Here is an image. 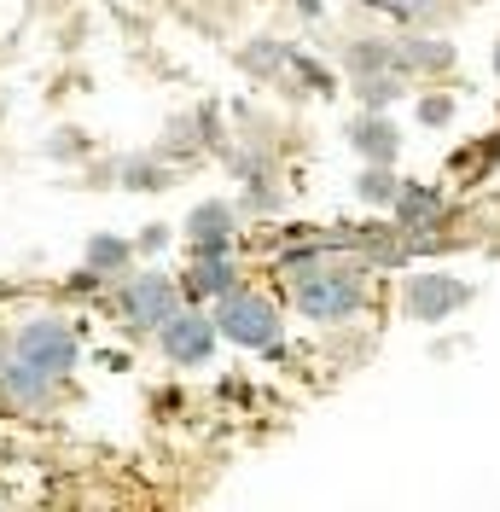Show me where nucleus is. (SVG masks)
<instances>
[{
	"mask_svg": "<svg viewBox=\"0 0 500 512\" xmlns=\"http://www.w3.org/2000/svg\"><path fill=\"white\" fill-rule=\"evenodd\" d=\"M466 303V286L460 280H448V274H419L413 280V291H407V309L413 315H448V309H460Z\"/></svg>",
	"mask_w": 500,
	"mask_h": 512,
	"instance_id": "423d86ee",
	"label": "nucleus"
},
{
	"mask_svg": "<svg viewBox=\"0 0 500 512\" xmlns=\"http://www.w3.org/2000/svg\"><path fill=\"white\" fill-rule=\"evenodd\" d=\"M448 111H454L448 99H425V105H419V117H425V123H448Z\"/></svg>",
	"mask_w": 500,
	"mask_h": 512,
	"instance_id": "ddd939ff",
	"label": "nucleus"
},
{
	"mask_svg": "<svg viewBox=\"0 0 500 512\" xmlns=\"http://www.w3.org/2000/svg\"><path fill=\"white\" fill-rule=\"evenodd\" d=\"M361 198L390 204V198H396V175H390V169H367V175H361Z\"/></svg>",
	"mask_w": 500,
	"mask_h": 512,
	"instance_id": "9b49d317",
	"label": "nucleus"
},
{
	"mask_svg": "<svg viewBox=\"0 0 500 512\" xmlns=\"http://www.w3.org/2000/svg\"><path fill=\"white\" fill-rule=\"evenodd\" d=\"M442 210V192L437 187H419V192H407V198H396V216H402L407 227H419L425 216H437Z\"/></svg>",
	"mask_w": 500,
	"mask_h": 512,
	"instance_id": "9d476101",
	"label": "nucleus"
},
{
	"mask_svg": "<svg viewBox=\"0 0 500 512\" xmlns=\"http://www.w3.org/2000/svg\"><path fill=\"white\" fill-rule=\"evenodd\" d=\"M157 332H163V350L175 355V361H204V355H210V344H216L210 320H198V315H169Z\"/></svg>",
	"mask_w": 500,
	"mask_h": 512,
	"instance_id": "20e7f679",
	"label": "nucleus"
},
{
	"mask_svg": "<svg viewBox=\"0 0 500 512\" xmlns=\"http://www.w3.org/2000/svg\"><path fill=\"white\" fill-rule=\"evenodd\" d=\"M0 379H6V390H12L24 408L47 402V390H53V373H47V367H35V361H24V355H18V361H6V367H0Z\"/></svg>",
	"mask_w": 500,
	"mask_h": 512,
	"instance_id": "0eeeda50",
	"label": "nucleus"
},
{
	"mask_svg": "<svg viewBox=\"0 0 500 512\" xmlns=\"http://www.w3.org/2000/svg\"><path fill=\"white\" fill-rule=\"evenodd\" d=\"M227 204H204V210H192V233H198V251H227Z\"/></svg>",
	"mask_w": 500,
	"mask_h": 512,
	"instance_id": "6e6552de",
	"label": "nucleus"
},
{
	"mask_svg": "<svg viewBox=\"0 0 500 512\" xmlns=\"http://www.w3.org/2000/svg\"><path fill=\"white\" fill-rule=\"evenodd\" d=\"M94 262L99 268H105V262L117 268V262H128V245H117V239H94Z\"/></svg>",
	"mask_w": 500,
	"mask_h": 512,
	"instance_id": "f8f14e48",
	"label": "nucleus"
},
{
	"mask_svg": "<svg viewBox=\"0 0 500 512\" xmlns=\"http://www.w3.org/2000/svg\"><path fill=\"white\" fill-rule=\"evenodd\" d=\"M291 291H297V309L314 320H344L361 309V280L344 274V268H320L314 262L303 280H291Z\"/></svg>",
	"mask_w": 500,
	"mask_h": 512,
	"instance_id": "f257e3e1",
	"label": "nucleus"
},
{
	"mask_svg": "<svg viewBox=\"0 0 500 512\" xmlns=\"http://www.w3.org/2000/svg\"><path fill=\"white\" fill-rule=\"evenodd\" d=\"M18 355L35 361V367H47V373L59 379L64 367H70V355H76V338L64 332V320H30V326L18 332Z\"/></svg>",
	"mask_w": 500,
	"mask_h": 512,
	"instance_id": "7ed1b4c3",
	"label": "nucleus"
},
{
	"mask_svg": "<svg viewBox=\"0 0 500 512\" xmlns=\"http://www.w3.org/2000/svg\"><path fill=\"white\" fill-rule=\"evenodd\" d=\"M123 303L140 326H163V320L175 315V286L157 280V274H146V280H134V286L123 291Z\"/></svg>",
	"mask_w": 500,
	"mask_h": 512,
	"instance_id": "39448f33",
	"label": "nucleus"
},
{
	"mask_svg": "<svg viewBox=\"0 0 500 512\" xmlns=\"http://www.w3.org/2000/svg\"><path fill=\"white\" fill-rule=\"evenodd\" d=\"M495 70H500V53H495Z\"/></svg>",
	"mask_w": 500,
	"mask_h": 512,
	"instance_id": "2eb2a0df",
	"label": "nucleus"
},
{
	"mask_svg": "<svg viewBox=\"0 0 500 512\" xmlns=\"http://www.w3.org/2000/svg\"><path fill=\"white\" fill-rule=\"evenodd\" d=\"M216 326H227V338L233 344H250V350H274L280 344V315L262 297H250V291H227Z\"/></svg>",
	"mask_w": 500,
	"mask_h": 512,
	"instance_id": "f03ea898",
	"label": "nucleus"
},
{
	"mask_svg": "<svg viewBox=\"0 0 500 512\" xmlns=\"http://www.w3.org/2000/svg\"><path fill=\"white\" fill-rule=\"evenodd\" d=\"M355 146H361L373 163H390V158H396V128L384 123V117H373V123L355 128Z\"/></svg>",
	"mask_w": 500,
	"mask_h": 512,
	"instance_id": "1a4fd4ad",
	"label": "nucleus"
},
{
	"mask_svg": "<svg viewBox=\"0 0 500 512\" xmlns=\"http://www.w3.org/2000/svg\"><path fill=\"white\" fill-rule=\"evenodd\" d=\"M367 105H384V99H396V82H367Z\"/></svg>",
	"mask_w": 500,
	"mask_h": 512,
	"instance_id": "4468645a",
	"label": "nucleus"
}]
</instances>
